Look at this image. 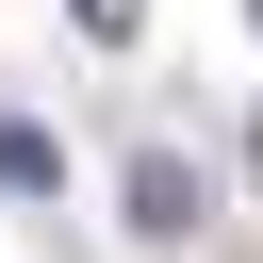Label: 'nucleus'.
Here are the masks:
<instances>
[{"label": "nucleus", "mask_w": 263, "mask_h": 263, "mask_svg": "<svg viewBox=\"0 0 263 263\" xmlns=\"http://www.w3.org/2000/svg\"><path fill=\"white\" fill-rule=\"evenodd\" d=\"M115 214H132V247H197V230H214V181H197V148H132Z\"/></svg>", "instance_id": "obj_1"}, {"label": "nucleus", "mask_w": 263, "mask_h": 263, "mask_svg": "<svg viewBox=\"0 0 263 263\" xmlns=\"http://www.w3.org/2000/svg\"><path fill=\"white\" fill-rule=\"evenodd\" d=\"M0 197H66V148H49L33 115H0Z\"/></svg>", "instance_id": "obj_2"}, {"label": "nucleus", "mask_w": 263, "mask_h": 263, "mask_svg": "<svg viewBox=\"0 0 263 263\" xmlns=\"http://www.w3.org/2000/svg\"><path fill=\"white\" fill-rule=\"evenodd\" d=\"M66 33H82V49H132V33H148V0H66Z\"/></svg>", "instance_id": "obj_3"}, {"label": "nucleus", "mask_w": 263, "mask_h": 263, "mask_svg": "<svg viewBox=\"0 0 263 263\" xmlns=\"http://www.w3.org/2000/svg\"><path fill=\"white\" fill-rule=\"evenodd\" d=\"M230 164H247V197H263V115H247V132H230Z\"/></svg>", "instance_id": "obj_4"}, {"label": "nucleus", "mask_w": 263, "mask_h": 263, "mask_svg": "<svg viewBox=\"0 0 263 263\" xmlns=\"http://www.w3.org/2000/svg\"><path fill=\"white\" fill-rule=\"evenodd\" d=\"M247 16H263V0H247Z\"/></svg>", "instance_id": "obj_5"}]
</instances>
